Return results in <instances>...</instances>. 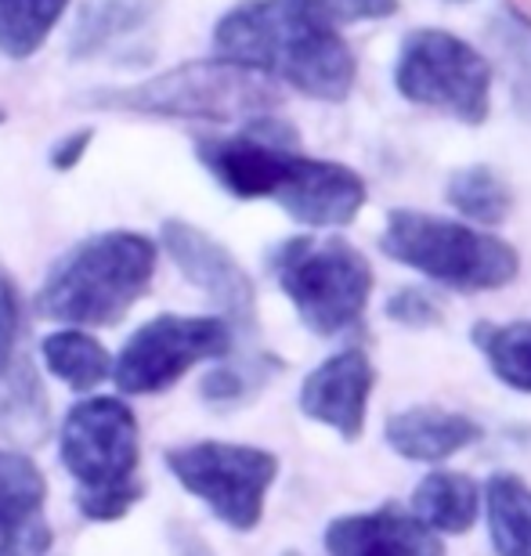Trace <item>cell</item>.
I'll return each instance as SVG.
<instances>
[{
	"label": "cell",
	"instance_id": "cell-1",
	"mask_svg": "<svg viewBox=\"0 0 531 556\" xmlns=\"http://www.w3.org/2000/svg\"><path fill=\"white\" fill-rule=\"evenodd\" d=\"M214 48L318 102H344L354 87V54L323 0H242L217 22Z\"/></svg>",
	"mask_w": 531,
	"mask_h": 556
},
{
	"label": "cell",
	"instance_id": "cell-2",
	"mask_svg": "<svg viewBox=\"0 0 531 556\" xmlns=\"http://www.w3.org/2000/svg\"><path fill=\"white\" fill-rule=\"evenodd\" d=\"M156 275V242L141 231H102L65 253L43 278L37 315L62 326H116Z\"/></svg>",
	"mask_w": 531,
	"mask_h": 556
},
{
	"label": "cell",
	"instance_id": "cell-3",
	"mask_svg": "<svg viewBox=\"0 0 531 556\" xmlns=\"http://www.w3.org/2000/svg\"><path fill=\"white\" fill-rule=\"evenodd\" d=\"M59 452L76 481V506L87 520H119L146 495V484L138 481V416L119 397H87L73 405L62 422Z\"/></svg>",
	"mask_w": 531,
	"mask_h": 556
},
{
	"label": "cell",
	"instance_id": "cell-4",
	"mask_svg": "<svg viewBox=\"0 0 531 556\" xmlns=\"http://www.w3.org/2000/svg\"><path fill=\"white\" fill-rule=\"evenodd\" d=\"M80 105L113 113L203 119V124H250L279 109V91L261 73L236 62H185L152 80L130 87H102L80 98Z\"/></svg>",
	"mask_w": 531,
	"mask_h": 556
},
{
	"label": "cell",
	"instance_id": "cell-5",
	"mask_svg": "<svg viewBox=\"0 0 531 556\" xmlns=\"http://www.w3.org/2000/svg\"><path fill=\"white\" fill-rule=\"evenodd\" d=\"M271 271L296 315L318 337H340L365 315L372 293V268L347 239H286L271 253Z\"/></svg>",
	"mask_w": 531,
	"mask_h": 556
},
{
	"label": "cell",
	"instance_id": "cell-6",
	"mask_svg": "<svg viewBox=\"0 0 531 556\" xmlns=\"http://www.w3.org/2000/svg\"><path fill=\"white\" fill-rule=\"evenodd\" d=\"M380 247L387 257L423 271L434 282L463 289V293L500 289L521 271L510 242L445 217L416 214V210H391Z\"/></svg>",
	"mask_w": 531,
	"mask_h": 556
},
{
	"label": "cell",
	"instance_id": "cell-7",
	"mask_svg": "<svg viewBox=\"0 0 531 556\" xmlns=\"http://www.w3.org/2000/svg\"><path fill=\"white\" fill-rule=\"evenodd\" d=\"M394 80L413 105L438 109L478 127L489 119L492 65L478 48L445 29H413L402 43Z\"/></svg>",
	"mask_w": 531,
	"mask_h": 556
},
{
	"label": "cell",
	"instance_id": "cell-8",
	"mask_svg": "<svg viewBox=\"0 0 531 556\" xmlns=\"http://www.w3.org/2000/svg\"><path fill=\"white\" fill-rule=\"evenodd\" d=\"M167 470L188 495L203 498L217 520L236 531L261 525L264 495L279 473V459L264 448L228 441H199L167 452Z\"/></svg>",
	"mask_w": 531,
	"mask_h": 556
},
{
	"label": "cell",
	"instance_id": "cell-9",
	"mask_svg": "<svg viewBox=\"0 0 531 556\" xmlns=\"http://www.w3.org/2000/svg\"><path fill=\"white\" fill-rule=\"evenodd\" d=\"M236 332L225 318L156 315L146 321L113 365V380L124 394H163L199 362L231 354Z\"/></svg>",
	"mask_w": 531,
	"mask_h": 556
},
{
	"label": "cell",
	"instance_id": "cell-10",
	"mask_svg": "<svg viewBox=\"0 0 531 556\" xmlns=\"http://www.w3.org/2000/svg\"><path fill=\"white\" fill-rule=\"evenodd\" d=\"M51 433V402L26 343L22 293L0 268V438L15 448H37Z\"/></svg>",
	"mask_w": 531,
	"mask_h": 556
},
{
	"label": "cell",
	"instance_id": "cell-11",
	"mask_svg": "<svg viewBox=\"0 0 531 556\" xmlns=\"http://www.w3.org/2000/svg\"><path fill=\"white\" fill-rule=\"evenodd\" d=\"M296 130L275 116L250 119L231 138H206L195 144L199 163L236 199H271L290 174L296 152Z\"/></svg>",
	"mask_w": 531,
	"mask_h": 556
},
{
	"label": "cell",
	"instance_id": "cell-12",
	"mask_svg": "<svg viewBox=\"0 0 531 556\" xmlns=\"http://www.w3.org/2000/svg\"><path fill=\"white\" fill-rule=\"evenodd\" d=\"M160 242L188 282L214 300L231 332H253V326H257V289H253L250 275L242 271V264L217 239H210L206 231H199L188 220H167L160 231Z\"/></svg>",
	"mask_w": 531,
	"mask_h": 556
},
{
	"label": "cell",
	"instance_id": "cell-13",
	"mask_svg": "<svg viewBox=\"0 0 531 556\" xmlns=\"http://www.w3.org/2000/svg\"><path fill=\"white\" fill-rule=\"evenodd\" d=\"M271 199L307 228H340L365 206V181L344 163L296 155Z\"/></svg>",
	"mask_w": 531,
	"mask_h": 556
},
{
	"label": "cell",
	"instance_id": "cell-14",
	"mask_svg": "<svg viewBox=\"0 0 531 556\" xmlns=\"http://www.w3.org/2000/svg\"><path fill=\"white\" fill-rule=\"evenodd\" d=\"M48 481L22 452L0 448V556H48L51 525L43 517Z\"/></svg>",
	"mask_w": 531,
	"mask_h": 556
},
{
	"label": "cell",
	"instance_id": "cell-15",
	"mask_svg": "<svg viewBox=\"0 0 531 556\" xmlns=\"http://www.w3.org/2000/svg\"><path fill=\"white\" fill-rule=\"evenodd\" d=\"M372 380V365L362 351H340L304 380L301 413L354 441L365 427V402H369Z\"/></svg>",
	"mask_w": 531,
	"mask_h": 556
},
{
	"label": "cell",
	"instance_id": "cell-16",
	"mask_svg": "<svg viewBox=\"0 0 531 556\" xmlns=\"http://www.w3.org/2000/svg\"><path fill=\"white\" fill-rule=\"evenodd\" d=\"M329 556H434L438 542L430 528L397 506H383L376 514L340 517L326 531Z\"/></svg>",
	"mask_w": 531,
	"mask_h": 556
},
{
	"label": "cell",
	"instance_id": "cell-17",
	"mask_svg": "<svg viewBox=\"0 0 531 556\" xmlns=\"http://www.w3.org/2000/svg\"><path fill=\"white\" fill-rule=\"evenodd\" d=\"M481 441V427L459 413L445 408H408L387 422V444L413 463H441L463 452L467 444Z\"/></svg>",
	"mask_w": 531,
	"mask_h": 556
},
{
	"label": "cell",
	"instance_id": "cell-18",
	"mask_svg": "<svg viewBox=\"0 0 531 556\" xmlns=\"http://www.w3.org/2000/svg\"><path fill=\"white\" fill-rule=\"evenodd\" d=\"M156 15L152 0H87L69 33V59L87 62L105 51H116L124 40H135Z\"/></svg>",
	"mask_w": 531,
	"mask_h": 556
},
{
	"label": "cell",
	"instance_id": "cell-19",
	"mask_svg": "<svg viewBox=\"0 0 531 556\" xmlns=\"http://www.w3.org/2000/svg\"><path fill=\"white\" fill-rule=\"evenodd\" d=\"M481 506V488L467 473H430L416 488L413 509L423 528L445 531V535H463L473 528Z\"/></svg>",
	"mask_w": 531,
	"mask_h": 556
},
{
	"label": "cell",
	"instance_id": "cell-20",
	"mask_svg": "<svg viewBox=\"0 0 531 556\" xmlns=\"http://www.w3.org/2000/svg\"><path fill=\"white\" fill-rule=\"evenodd\" d=\"M40 354H43L48 372H54L65 387H73V391H80V394L94 391L98 383H105L109 376H113L109 351L84 329H62V332L43 337Z\"/></svg>",
	"mask_w": 531,
	"mask_h": 556
},
{
	"label": "cell",
	"instance_id": "cell-21",
	"mask_svg": "<svg viewBox=\"0 0 531 556\" xmlns=\"http://www.w3.org/2000/svg\"><path fill=\"white\" fill-rule=\"evenodd\" d=\"M489 528L500 556H531V488L514 473L489 481Z\"/></svg>",
	"mask_w": 531,
	"mask_h": 556
},
{
	"label": "cell",
	"instance_id": "cell-22",
	"mask_svg": "<svg viewBox=\"0 0 531 556\" xmlns=\"http://www.w3.org/2000/svg\"><path fill=\"white\" fill-rule=\"evenodd\" d=\"M489 48L506 70L514 109L531 119V18L514 8H503L489 22Z\"/></svg>",
	"mask_w": 531,
	"mask_h": 556
},
{
	"label": "cell",
	"instance_id": "cell-23",
	"mask_svg": "<svg viewBox=\"0 0 531 556\" xmlns=\"http://www.w3.org/2000/svg\"><path fill=\"white\" fill-rule=\"evenodd\" d=\"M65 8L69 0H0V54L15 62L37 54Z\"/></svg>",
	"mask_w": 531,
	"mask_h": 556
},
{
	"label": "cell",
	"instance_id": "cell-24",
	"mask_svg": "<svg viewBox=\"0 0 531 556\" xmlns=\"http://www.w3.org/2000/svg\"><path fill=\"white\" fill-rule=\"evenodd\" d=\"M473 343L484 351L492 372L517 391H531V321H478L473 326Z\"/></svg>",
	"mask_w": 531,
	"mask_h": 556
},
{
	"label": "cell",
	"instance_id": "cell-25",
	"mask_svg": "<svg viewBox=\"0 0 531 556\" xmlns=\"http://www.w3.org/2000/svg\"><path fill=\"white\" fill-rule=\"evenodd\" d=\"M448 203L478 225H503L510 214V188L492 166H463L448 177Z\"/></svg>",
	"mask_w": 531,
	"mask_h": 556
},
{
	"label": "cell",
	"instance_id": "cell-26",
	"mask_svg": "<svg viewBox=\"0 0 531 556\" xmlns=\"http://www.w3.org/2000/svg\"><path fill=\"white\" fill-rule=\"evenodd\" d=\"M279 369L275 358H250L236 365V369H217L203 380V397L214 405H239L242 397H250L268 376Z\"/></svg>",
	"mask_w": 531,
	"mask_h": 556
},
{
	"label": "cell",
	"instance_id": "cell-27",
	"mask_svg": "<svg viewBox=\"0 0 531 556\" xmlns=\"http://www.w3.org/2000/svg\"><path fill=\"white\" fill-rule=\"evenodd\" d=\"M387 315L394 321H402L408 329H427V326H438L441 321V304L434 293H427V289H397V293L387 300Z\"/></svg>",
	"mask_w": 531,
	"mask_h": 556
},
{
	"label": "cell",
	"instance_id": "cell-28",
	"mask_svg": "<svg viewBox=\"0 0 531 556\" xmlns=\"http://www.w3.org/2000/svg\"><path fill=\"white\" fill-rule=\"evenodd\" d=\"M91 141H94L91 127H80V130H73V135H65L62 141H54L51 166H54V170H73V166L84 160V152L91 149Z\"/></svg>",
	"mask_w": 531,
	"mask_h": 556
},
{
	"label": "cell",
	"instance_id": "cell-29",
	"mask_svg": "<svg viewBox=\"0 0 531 556\" xmlns=\"http://www.w3.org/2000/svg\"><path fill=\"white\" fill-rule=\"evenodd\" d=\"M0 124H4V109H0Z\"/></svg>",
	"mask_w": 531,
	"mask_h": 556
}]
</instances>
